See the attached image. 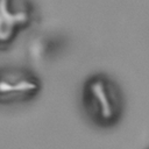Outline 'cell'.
I'll use <instances>...</instances> for the list:
<instances>
[{
    "label": "cell",
    "mask_w": 149,
    "mask_h": 149,
    "mask_svg": "<svg viewBox=\"0 0 149 149\" xmlns=\"http://www.w3.org/2000/svg\"><path fill=\"white\" fill-rule=\"evenodd\" d=\"M83 105L90 119L102 127L116 123L122 113V100L118 87L108 78L100 74L85 81Z\"/></svg>",
    "instance_id": "obj_1"
},
{
    "label": "cell",
    "mask_w": 149,
    "mask_h": 149,
    "mask_svg": "<svg viewBox=\"0 0 149 149\" xmlns=\"http://www.w3.org/2000/svg\"><path fill=\"white\" fill-rule=\"evenodd\" d=\"M41 90L38 79L22 71L0 72V104H16L30 100Z\"/></svg>",
    "instance_id": "obj_2"
}]
</instances>
